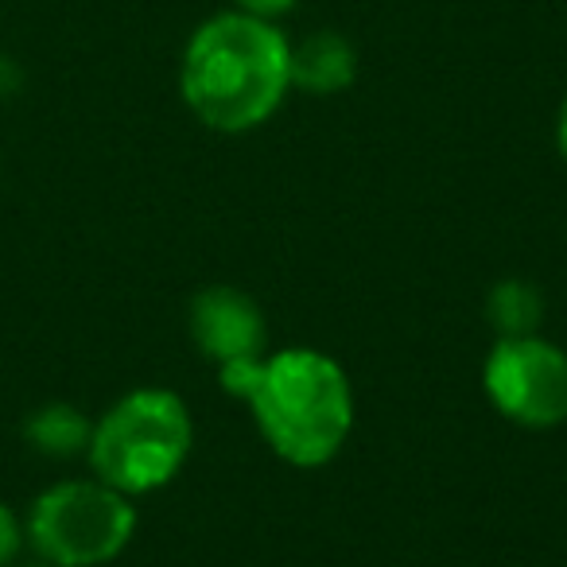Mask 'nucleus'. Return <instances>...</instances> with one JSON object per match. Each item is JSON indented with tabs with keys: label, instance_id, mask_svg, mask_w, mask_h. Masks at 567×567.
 I'll list each match as a JSON object with an SVG mask.
<instances>
[{
	"label": "nucleus",
	"instance_id": "nucleus-1",
	"mask_svg": "<svg viewBox=\"0 0 567 567\" xmlns=\"http://www.w3.org/2000/svg\"><path fill=\"white\" fill-rule=\"evenodd\" d=\"M229 396L249 404L260 440L296 471L339 458L354 432V385L339 358L316 347H288L257 362L218 370Z\"/></svg>",
	"mask_w": 567,
	"mask_h": 567
},
{
	"label": "nucleus",
	"instance_id": "nucleus-2",
	"mask_svg": "<svg viewBox=\"0 0 567 567\" xmlns=\"http://www.w3.org/2000/svg\"><path fill=\"white\" fill-rule=\"evenodd\" d=\"M292 90V43L249 12H218L190 32L179 63L183 105L206 128L241 136L276 117Z\"/></svg>",
	"mask_w": 567,
	"mask_h": 567
},
{
	"label": "nucleus",
	"instance_id": "nucleus-3",
	"mask_svg": "<svg viewBox=\"0 0 567 567\" xmlns=\"http://www.w3.org/2000/svg\"><path fill=\"white\" fill-rule=\"evenodd\" d=\"M195 447V420L179 393L141 385L117 396L90 432V474L128 497L164 489L187 466Z\"/></svg>",
	"mask_w": 567,
	"mask_h": 567
},
{
	"label": "nucleus",
	"instance_id": "nucleus-4",
	"mask_svg": "<svg viewBox=\"0 0 567 567\" xmlns=\"http://www.w3.org/2000/svg\"><path fill=\"white\" fill-rule=\"evenodd\" d=\"M136 505L102 478H66L35 494L24 533L32 556L55 567H105L133 544Z\"/></svg>",
	"mask_w": 567,
	"mask_h": 567
},
{
	"label": "nucleus",
	"instance_id": "nucleus-5",
	"mask_svg": "<svg viewBox=\"0 0 567 567\" xmlns=\"http://www.w3.org/2000/svg\"><path fill=\"white\" fill-rule=\"evenodd\" d=\"M482 389L517 427L548 432L567 424V350L544 334L497 339L482 365Z\"/></svg>",
	"mask_w": 567,
	"mask_h": 567
},
{
	"label": "nucleus",
	"instance_id": "nucleus-6",
	"mask_svg": "<svg viewBox=\"0 0 567 567\" xmlns=\"http://www.w3.org/2000/svg\"><path fill=\"white\" fill-rule=\"evenodd\" d=\"M187 327L198 354L218 365V370L265 358V311H260V303L249 292H241L234 284H210V288L195 292L187 311Z\"/></svg>",
	"mask_w": 567,
	"mask_h": 567
},
{
	"label": "nucleus",
	"instance_id": "nucleus-7",
	"mask_svg": "<svg viewBox=\"0 0 567 567\" xmlns=\"http://www.w3.org/2000/svg\"><path fill=\"white\" fill-rule=\"evenodd\" d=\"M358 79V51L339 32H311L292 43V90L311 97H334Z\"/></svg>",
	"mask_w": 567,
	"mask_h": 567
},
{
	"label": "nucleus",
	"instance_id": "nucleus-8",
	"mask_svg": "<svg viewBox=\"0 0 567 567\" xmlns=\"http://www.w3.org/2000/svg\"><path fill=\"white\" fill-rule=\"evenodd\" d=\"M90 432H94V420L79 409V404L66 401H48L40 409L28 412L24 420V440L35 455L43 458H79L90 447Z\"/></svg>",
	"mask_w": 567,
	"mask_h": 567
},
{
	"label": "nucleus",
	"instance_id": "nucleus-9",
	"mask_svg": "<svg viewBox=\"0 0 567 567\" xmlns=\"http://www.w3.org/2000/svg\"><path fill=\"white\" fill-rule=\"evenodd\" d=\"M486 319L497 331V339H517V334H540L544 319V296L536 284L509 276L497 280L486 296Z\"/></svg>",
	"mask_w": 567,
	"mask_h": 567
},
{
	"label": "nucleus",
	"instance_id": "nucleus-10",
	"mask_svg": "<svg viewBox=\"0 0 567 567\" xmlns=\"http://www.w3.org/2000/svg\"><path fill=\"white\" fill-rule=\"evenodd\" d=\"M28 548V533H24V517L12 509L4 497H0V567H12Z\"/></svg>",
	"mask_w": 567,
	"mask_h": 567
},
{
	"label": "nucleus",
	"instance_id": "nucleus-11",
	"mask_svg": "<svg viewBox=\"0 0 567 567\" xmlns=\"http://www.w3.org/2000/svg\"><path fill=\"white\" fill-rule=\"evenodd\" d=\"M300 0H234L237 12H249V17H260V20H280L296 9Z\"/></svg>",
	"mask_w": 567,
	"mask_h": 567
},
{
	"label": "nucleus",
	"instance_id": "nucleus-12",
	"mask_svg": "<svg viewBox=\"0 0 567 567\" xmlns=\"http://www.w3.org/2000/svg\"><path fill=\"white\" fill-rule=\"evenodd\" d=\"M556 148H559V156L567 159V97H564V105H559V117H556Z\"/></svg>",
	"mask_w": 567,
	"mask_h": 567
},
{
	"label": "nucleus",
	"instance_id": "nucleus-13",
	"mask_svg": "<svg viewBox=\"0 0 567 567\" xmlns=\"http://www.w3.org/2000/svg\"><path fill=\"white\" fill-rule=\"evenodd\" d=\"M12 567H55V564H48V559H40V556H32V559H24V556H20Z\"/></svg>",
	"mask_w": 567,
	"mask_h": 567
}]
</instances>
